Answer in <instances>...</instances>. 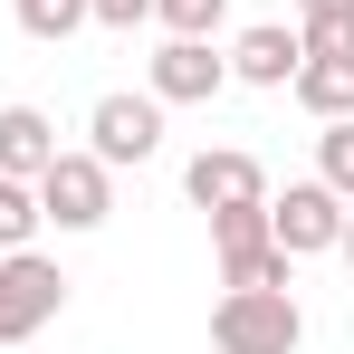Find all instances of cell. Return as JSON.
Here are the masks:
<instances>
[{
  "instance_id": "6da1fadb",
  "label": "cell",
  "mask_w": 354,
  "mask_h": 354,
  "mask_svg": "<svg viewBox=\"0 0 354 354\" xmlns=\"http://www.w3.org/2000/svg\"><path fill=\"white\" fill-rule=\"evenodd\" d=\"M211 345H221V354H297V345H306V316H297L288 288H221Z\"/></svg>"
},
{
  "instance_id": "7a4b0ae2",
  "label": "cell",
  "mask_w": 354,
  "mask_h": 354,
  "mask_svg": "<svg viewBox=\"0 0 354 354\" xmlns=\"http://www.w3.org/2000/svg\"><path fill=\"white\" fill-rule=\"evenodd\" d=\"M211 249H221V288H297V259L268 239V201L211 211Z\"/></svg>"
},
{
  "instance_id": "3957f363",
  "label": "cell",
  "mask_w": 354,
  "mask_h": 354,
  "mask_svg": "<svg viewBox=\"0 0 354 354\" xmlns=\"http://www.w3.org/2000/svg\"><path fill=\"white\" fill-rule=\"evenodd\" d=\"M67 306V268L39 249H0V345H29L39 326H58Z\"/></svg>"
},
{
  "instance_id": "277c9868",
  "label": "cell",
  "mask_w": 354,
  "mask_h": 354,
  "mask_svg": "<svg viewBox=\"0 0 354 354\" xmlns=\"http://www.w3.org/2000/svg\"><path fill=\"white\" fill-rule=\"evenodd\" d=\"M86 153H96L106 173L153 163V153H163V96H134V86L96 96V106H86Z\"/></svg>"
},
{
  "instance_id": "5b68a950",
  "label": "cell",
  "mask_w": 354,
  "mask_h": 354,
  "mask_svg": "<svg viewBox=\"0 0 354 354\" xmlns=\"http://www.w3.org/2000/svg\"><path fill=\"white\" fill-rule=\"evenodd\" d=\"M106 211H115V173L96 163V153H67L39 173V221H58V230H106Z\"/></svg>"
},
{
  "instance_id": "8992f818",
  "label": "cell",
  "mask_w": 354,
  "mask_h": 354,
  "mask_svg": "<svg viewBox=\"0 0 354 354\" xmlns=\"http://www.w3.org/2000/svg\"><path fill=\"white\" fill-rule=\"evenodd\" d=\"M221 86H230L221 39H163V48L144 58V96H163V106H211Z\"/></svg>"
},
{
  "instance_id": "52a82bcc",
  "label": "cell",
  "mask_w": 354,
  "mask_h": 354,
  "mask_svg": "<svg viewBox=\"0 0 354 354\" xmlns=\"http://www.w3.org/2000/svg\"><path fill=\"white\" fill-rule=\"evenodd\" d=\"M345 192H326V182H288L278 201H268V239L288 249V259H316V249H335L345 239Z\"/></svg>"
},
{
  "instance_id": "ba28073f",
  "label": "cell",
  "mask_w": 354,
  "mask_h": 354,
  "mask_svg": "<svg viewBox=\"0 0 354 354\" xmlns=\"http://www.w3.org/2000/svg\"><path fill=\"white\" fill-rule=\"evenodd\" d=\"M182 192H192L201 211H249V201H268V173H259V153H239V144H201V153L182 163Z\"/></svg>"
},
{
  "instance_id": "9c48e42d",
  "label": "cell",
  "mask_w": 354,
  "mask_h": 354,
  "mask_svg": "<svg viewBox=\"0 0 354 354\" xmlns=\"http://www.w3.org/2000/svg\"><path fill=\"white\" fill-rule=\"evenodd\" d=\"M221 58H230V77H239V86H288V77H297V58H306V39H297V29H278V19H259V29H239Z\"/></svg>"
},
{
  "instance_id": "30bf717a",
  "label": "cell",
  "mask_w": 354,
  "mask_h": 354,
  "mask_svg": "<svg viewBox=\"0 0 354 354\" xmlns=\"http://www.w3.org/2000/svg\"><path fill=\"white\" fill-rule=\"evenodd\" d=\"M58 163V124L39 115V106H0V173L10 182H39Z\"/></svg>"
},
{
  "instance_id": "8fae6325",
  "label": "cell",
  "mask_w": 354,
  "mask_h": 354,
  "mask_svg": "<svg viewBox=\"0 0 354 354\" xmlns=\"http://www.w3.org/2000/svg\"><path fill=\"white\" fill-rule=\"evenodd\" d=\"M288 96L306 106L316 124H335V115H354V58H297V77H288Z\"/></svg>"
},
{
  "instance_id": "7c38bea8",
  "label": "cell",
  "mask_w": 354,
  "mask_h": 354,
  "mask_svg": "<svg viewBox=\"0 0 354 354\" xmlns=\"http://www.w3.org/2000/svg\"><path fill=\"white\" fill-rule=\"evenodd\" d=\"M39 182H10L0 173V249H39Z\"/></svg>"
},
{
  "instance_id": "4fadbf2b",
  "label": "cell",
  "mask_w": 354,
  "mask_h": 354,
  "mask_svg": "<svg viewBox=\"0 0 354 354\" xmlns=\"http://www.w3.org/2000/svg\"><path fill=\"white\" fill-rule=\"evenodd\" d=\"M19 29H29L39 48H58L77 29H96V19H86V0H19Z\"/></svg>"
},
{
  "instance_id": "5bb4252c",
  "label": "cell",
  "mask_w": 354,
  "mask_h": 354,
  "mask_svg": "<svg viewBox=\"0 0 354 354\" xmlns=\"http://www.w3.org/2000/svg\"><path fill=\"white\" fill-rule=\"evenodd\" d=\"M316 182H326V192H345V201H354V115H335L326 134H316Z\"/></svg>"
},
{
  "instance_id": "9a60e30c",
  "label": "cell",
  "mask_w": 354,
  "mask_h": 354,
  "mask_svg": "<svg viewBox=\"0 0 354 354\" xmlns=\"http://www.w3.org/2000/svg\"><path fill=\"white\" fill-rule=\"evenodd\" d=\"M153 19H163V39H221L230 0H153Z\"/></svg>"
},
{
  "instance_id": "2e32d148",
  "label": "cell",
  "mask_w": 354,
  "mask_h": 354,
  "mask_svg": "<svg viewBox=\"0 0 354 354\" xmlns=\"http://www.w3.org/2000/svg\"><path fill=\"white\" fill-rule=\"evenodd\" d=\"M297 39L316 58H354V19H297Z\"/></svg>"
},
{
  "instance_id": "e0dca14e",
  "label": "cell",
  "mask_w": 354,
  "mask_h": 354,
  "mask_svg": "<svg viewBox=\"0 0 354 354\" xmlns=\"http://www.w3.org/2000/svg\"><path fill=\"white\" fill-rule=\"evenodd\" d=\"M86 19H96V29H144L153 0H86Z\"/></svg>"
},
{
  "instance_id": "ac0fdd59",
  "label": "cell",
  "mask_w": 354,
  "mask_h": 354,
  "mask_svg": "<svg viewBox=\"0 0 354 354\" xmlns=\"http://www.w3.org/2000/svg\"><path fill=\"white\" fill-rule=\"evenodd\" d=\"M297 19H354V0H297Z\"/></svg>"
},
{
  "instance_id": "d6986e66",
  "label": "cell",
  "mask_w": 354,
  "mask_h": 354,
  "mask_svg": "<svg viewBox=\"0 0 354 354\" xmlns=\"http://www.w3.org/2000/svg\"><path fill=\"white\" fill-rule=\"evenodd\" d=\"M335 249H345V259H354V211H345V239H335Z\"/></svg>"
},
{
  "instance_id": "ffe728a7",
  "label": "cell",
  "mask_w": 354,
  "mask_h": 354,
  "mask_svg": "<svg viewBox=\"0 0 354 354\" xmlns=\"http://www.w3.org/2000/svg\"><path fill=\"white\" fill-rule=\"evenodd\" d=\"M0 354H10V345H0Z\"/></svg>"
}]
</instances>
